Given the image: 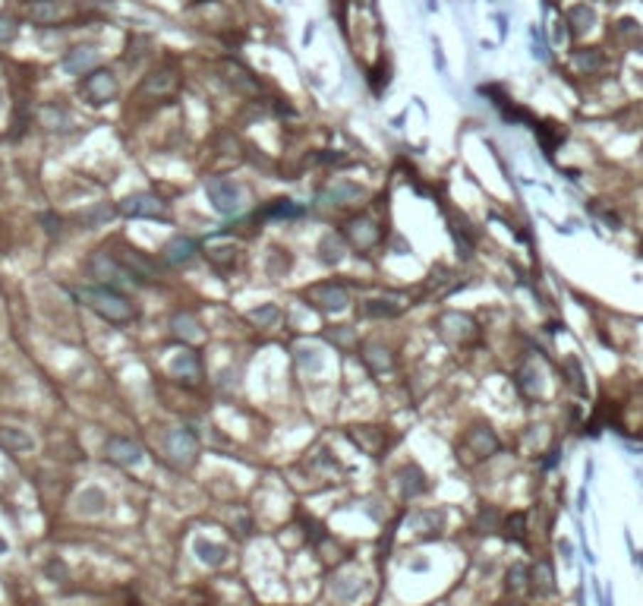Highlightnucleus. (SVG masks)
I'll return each mask as SVG.
<instances>
[{
	"instance_id": "obj_18",
	"label": "nucleus",
	"mask_w": 643,
	"mask_h": 606,
	"mask_svg": "<svg viewBox=\"0 0 643 606\" xmlns=\"http://www.w3.org/2000/svg\"><path fill=\"white\" fill-rule=\"evenodd\" d=\"M398 486H400V493H404V496L423 493V486H426V474H423L416 464L400 467V471H398Z\"/></svg>"
},
{
	"instance_id": "obj_3",
	"label": "nucleus",
	"mask_w": 643,
	"mask_h": 606,
	"mask_svg": "<svg viewBox=\"0 0 643 606\" xmlns=\"http://www.w3.org/2000/svg\"><path fill=\"white\" fill-rule=\"evenodd\" d=\"M117 211H120L123 218H164L167 202L155 193H133L117 202Z\"/></svg>"
},
{
	"instance_id": "obj_40",
	"label": "nucleus",
	"mask_w": 643,
	"mask_h": 606,
	"mask_svg": "<svg viewBox=\"0 0 643 606\" xmlns=\"http://www.w3.org/2000/svg\"><path fill=\"white\" fill-rule=\"evenodd\" d=\"M558 553H561L565 559H571V553H574V550H571V540L561 537V540H558Z\"/></svg>"
},
{
	"instance_id": "obj_26",
	"label": "nucleus",
	"mask_w": 643,
	"mask_h": 606,
	"mask_svg": "<svg viewBox=\"0 0 643 606\" xmlns=\"http://www.w3.org/2000/svg\"><path fill=\"white\" fill-rule=\"evenodd\" d=\"M593 23H596V13L590 10V6L577 4L574 10H571V32H577V35H580V32H587V28L593 26Z\"/></svg>"
},
{
	"instance_id": "obj_39",
	"label": "nucleus",
	"mask_w": 643,
	"mask_h": 606,
	"mask_svg": "<svg viewBox=\"0 0 643 606\" xmlns=\"http://www.w3.org/2000/svg\"><path fill=\"white\" fill-rule=\"evenodd\" d=\"M45 117H48V123H51V127H60V123H67V117H63L60 111H54V108H48Z\"/></svg>"
},
{
	"instance_id": "obj_25",
	"label": "nucleus",
	"mask_w": 643,
	"mask_h": 606,
	"mask_svg": "<svg viewBox=\"0 0 643 606\" xmlns=\"http://www.w3.org/2000/svg\"><path fill=\"white\" fill-rule=\"evenodd\" d=\"M517 385H521V392L527 398H533V395H539V392H543V379H539V373L530 367V363L521 370V379H517Z\"/></svg>"
},
{
	"instance_id": "obj_13",
	"label": "nucleus",
	"mask_w": 643,
	"mask_h": 606,
	"mask_svg": "<svg viewBox=\"0 0 643 606\" xmlns=\"http://www.w3.org/2000/svg\"><path fill=\"white\" fill-rule=\"evenodd\" d=\"M171 373L180 376V379H186V382H196V379L202 376V360H199V354H196V350H184V354H177V357L171 360Z\"/></svg>"
},
{
	"instance_id": "obj_17",
	"label": "nucleus",
	"mask_w": 643,
	"mask_h": 606,
	"mask_svg": "<svg viewBox=\"0 0 643 606\" xmlns=\"http://www.w3.org/2000/svg\"><path fill=\"white\" fill-rule=\"evenodd\" d=\"M193 553L196 556H199L202 562H206V565H224V562H228V546H218V543H211V540H206V537H199L193 543Z\"/></svg>"
},
{
	"instance_id": "obj_11",
	"label": "nucleus",
	"mask_w": 643,
	"mask_h": 606,
	"mask_svg": "<svg viewBox=\"0 0 643 606\" xmlns=\"http://www.w3.org/2000/svg\"><path fill=\"white\" fill-rule=\"evenodd\" d=\"M107 458H111L114 464H139L142 461V449H139L136 442L123 439V436H114V439L107 442Z\"/></svg>"
},
{
	"instance_id": "obj_35",
	"label": "nucleus",
	"mask_w": 643,
	"mask_h": 606,
	"mask_svg": "<svg viewBox=\"0 0 643 606\" xmlns=\"http://www.w3.org/2000/svg\"><path fill=\"white\" fill-rule=\"evenodd\" d=\"M527 581H530V572L524 565H514L508 572V587L511 590H521V587H527Z\"/></svg>"
},
{
	"instance_id": "obj_41",
	"label": "nucleus",
	"mask_w": 643,
	"mask_h": 606,
	"mask_svg": "<svg viewBox=\"0 0 643 606\" xmlns=\"http://www.w3.org/2000/svg\"><path fill=\"white\" fill-rule=\"evenodd\" d=\"M432 48H435V67L445 70V57H442V48H438V41H432Z\"/></svg>"
},
{
	"instance_id": "obj_15",
	"label": "nucleus",
	"mask_w": 643,
	"mask_h": 606,
	"mask_svg": "<svg viewBox=\"0 0 643 606\" xmlns=\"http://www.w3.org/2000/svg\"><path fill=\"white\" fill-rule=\"evenodd\" d=\"M193 256H196V244L189 237H171L164 244V262H171V266H184Z\"/></svg>"
},
{
	"instance_id": "obj_9",
	"label": "nucleus",
	"mask_w": 643,
	"mask_h": 606,
	"mask_svg": "<svg viewBox=\"0 0 643 606\" xmlns=\"http://www.w3.org/2000/svg\"><path fill=\"white\" fill-rule=\"evenodd\" d=\"M177 73L174 70H158L152 73V76H145V83L139 85V92L149 95V98H167V95L177 92Z\"/></svg>"
},
{
	"instance_id": "obj_24",
	"label": "nucleus",
	"mask_w": 643,
	"mask_h": 606,
	"mask_svg": "<svg viewBox=\"0 0 643 606\" xmlns=\"http://www.w3.org/2000/svg\"><path fill=\"white\" fill-rule=\"evenodd\" d=\"M442 524H445V515L442 512H432V508H426V512H420L413 518V531L416 534H423V531H442Z\"/></svg>"
},
{
	"instance_id": "obj_30",
	"label": "nucleus",
	"mask_w": 643,
	"mask_h": 606,
	"mask_svg": "<svg viewBox=\"0 0 643 606\" xmlns=\"http://www.w3.org/2000/svg\"><path fill=\"white\" fill-rule=\"evenodd\" d=\"M16 35H19V23L10 13H0V45H10Z\"/></svg>"
},
{
	"instance_id": "obj_28",
	"label": "nucleus",
	"mask_w": 643,
	"mask_h": 606,
	"mask_svg": "<svg viewBox=\"0 0 643 606\" xmlns=\"http://www.w3.org/2000/svg\"><path fill=\"white\" fill-rule=\"evenodd\" d=\"M294 357H297V363L299 367H306V370H319L322 367V354L312 345H299L297 350H294Z\"/></svg>"
},
{
	"instance_id": "obj_22",
	"label": "nucleus",
	"mask_w": 643,
	"mask_h": 606,
	"mask_svg": "<svg viewBox=\"0 0 643 606\" xmlns=\"http://www.w3.org/2000/svg\"><path fill=\"white\" fill-rule=\"evenodd\" d=\"M171 332L180 335V338H186V341H196L202 335V328H199V323H196L193 316H186V313H177V316L171 319Z\"/></svg>"
},
{
	"instance_id": "obj_23",
	"label": "nucleus",
	"mask_w": 643,
	"mask_h": 606,
	"mask_svg": "<svg viewBox=\"0 0 643 606\" xmlns=\"http://www.w3.org/2000/svg\"><path fill=\"white\" fill-rule=\"evenodd\" d=\"M341 256H344V244H341L338 237H322V244H319V259L325 262V266H334V262H341Z\"/></svg>"
},
{
	"instance_id": "obj_1",
	"label": "nucleus",
	"mask_w": 643,
	"mask_h": 606,
	"mask_svg": "<svg viewBox=\"0 0 643 606\" xmlns=\"http://www.w3.org/2000/svg\"><path fill=\"white\" fill-rule=\"evenodd\" d=\"M76 297H79V301H83L85 306H89L92 313L105 316L107 323H129V319L136 316V313H133V303H129L123 294L111 291V288H79Z\"/></svg>"
},
{
	"instance_id": "obj_2",
	"label": "nucleus",
	"mask_w": 643,
	"mask_h": 606,
	"mask_svg": "<svg viewBox=\"0 0 643 606\" xmlns=\"http://www.w3.org/2000/svg\"><path fill=\"white\" fill-rule=\"evenodd\" d=\"M206 196L211 202V209L221 211V215H237V211H243L246 206V193L240 184H233V180H224V177H215L206 184Z\"/></svg>"
},
{
	"instance_id": "obj_21",
	"label": "nucleus",
	"mask_w": 643,
	"mask_h": 606,
	"mask_svg": "<svg viewBox=\"0 0 643 606\" xmlns=\"http://www.w3.org/2000/svg\"><path fill=\"white\" fill-rule=\"evenodd\" d=\"M442 325H445V335H451V338H467V335H473V323H470V316H464V313H448Z\"/></svg>"
},
{
	"instance_id": "obj_6",
	"label": "nucleus",
	"mask_w": 643,
	"mask_h": 606,
	"mask_svg": "<svg viewBox=\"0 0 643 606\" xmlns=\"http://www.w3.org/2000/svg\"><path fill=\"white\" fill-rule=\"evenodd\" d=\"M117 262H123V268H127V272L133 275L136 281H145V275H149V278H155V272H158L155 262H152L149 256H142L139 250H133V246H127V244H123L120 253H117Z\"/></svg>"
},
{
	"instance_id": "obj_38",
	"label": "nucleus",
	"mask_w": 643,
	"mask_h": 606,
	"mask_svg": "<svg viewBox=\"0 0 643 606\" xmlns=\"http://www.w3.org/2000/svg\"><path fill=\"white\" fill-rule=\"evenodd\" d=\"M568 373H571V382H577V389H583V373H580V363L568 360Z\"/></svg>"
},
{
	"instance_id": "obj_42",
	"label": "nucleus",
	"mask_w": 643,
	"mask_h": 606,
	"mask_svg": "<svg viewBox=\"0 0 643 606\" xmlns=\"http://www.w3.org/2000/svg\"><path fill=\"white\" fill-rule=\"evenodd\" d=\"M0 553H6V540L4 537H0Z\"/></svg>"
},
{
	"instance_id": "obj_29",
	"label": "nucleus",
	"mask_w": 643,
	"mask_h": 606,
	"mask_svg": "<svg viewBox=\"0 0 643 606\" xmlns=\"http://www.w3.org/2000/svg\"><path fill=\"white\" fill-rule=\"evenodd\" d=\"M533 581H536V590H539V594H549V590L555 587V584H552V568L546 565V562H539V565L533 568Z\"/></svg>"
},
{
	"instance_id": "obj_8",
	"label": "nucleus",
	"mask_w": 643,
	"mask_h": 606,
	"mask_svg": "<svg viewBox=\"0 0 643 606\" xmlns=\"http://www.w3.org/2000/svg\"><path fill=\"white\" fill-rule=\"evenodd\" d=\"M322 199H325L328 206H354V202L366 199V187L354 184V180H338L334 187L325 189V196H322Z\"/></svg>"
},
{
	"instance_id": "obj_27",
	"label": "nucleus",
	"mask_w": 643,
	"mask_h": 606,
	"mask_svg": "<svg viewBox=\"0 0 643 606\" xmlns=\"http://www.w3.org/2000/svg\"><path fill=\"white\" fill-rule=\"evenodd\" d=\"M250 319L255 325H265V328H272L277 319H281V310H277L275 303H262V306H255V310H250Z\"/></svg>"
},
{
	"instance_id": "obj_19",
	"label": "nucleus",
	"mask_w": 643,
	"mask_h": 606,
	"mask_svg": "<svg viewBox=\"0 0 643 606\" xmlns=\"http://www.w3.org/2000/svg\"><path fill=\"white\" fill-rule=\"evenodd\" d=\"M347 240H354L356 246H369L372 240H376V224H372V218H354V221L347 224Z\"/></svg>"
},
{
	"instance_id": "obj_37",
	"label": "nucleus",
	"mask_w": 643,
	"mask_h": 606,
	"mask_svg": "<svg viewBox=\"0 0 643 606\" xmlns=\"http://www.w3.org/2000/svg\"><path fill=\"white\" fill-rule=\"evenodd\" d=\"M233 253H237V246H215V250H211V259L215 262H230L233 259Z\"/></svg>"
},
{
	"instance_id": "obj_16",
	"label": "nucleus",
	"mask_w": 643,
	"mask_h": 606,
	"mask_svg": "<svg viewBox=\"0 0 643 606\" xmlns=\"http://www.w3.org/2000/svg\"><path fill=\"white\" fill-rule=\"evenodd\" d=\"M107 506V496L98 490V486H85L83 493L76 496V512L79 515H101Z\"/></svg>"
},
{
	"instance_id": "obj_5",
	"label": "nucleus",
	"mask_w": 643,
	"mask_h": 606,
	"mask_svg": "<svg viewBox=\"0 0 643 606\" xmlns=\"http://www.w3.org/2000/svg\"><path fill=\"white\" fill-rule=\"evenodd\" d=\"M164 449H167V458H171L177 467L193 464V458L199 455V445H196V439H193V433H189V429H174V433L167 436Z\"/></svg>"
},
{
	"instance_id": "obj_12",
	"label": "nucleus",
	"mask_w": 643,
	"mask_h": 606,
	"mask_svg": "<svg viewBox=\"0 0 643 606\" xmlns=\"http://www.w3.org/2000/svg\"><path fill=\"white\" fill-rule=\"evenodd\" d=\"M95 63H98V51L95 48H73L67 57H63V70L79 76V73H92Z\"/></svg>"
},
{
	"instance_id": "obj_4",
	"label": "nucleus",
	"mask_w": 643,
	"mask_h": 606,
	"mask_svg": "<svg viewBox=\"0 0 643 606\" xmlns=\"http://www.w3.org/2000/svg\"><path fill=\"white\" fill-rule=\"evenodd\" d=\"M83 95L89 98V105H107V101L117 98V76L107 67H98V70L85 73Z\"/></svg>"
},
{
	"instance_id": "obj_31",
	"label": "nucleus",
	"mask_w": 643,
	"mask_h": 606,
	"mask_svg": "<svg viewBox=\"0 0 643 606\" xmlns=\"http://www.w3.org/2000/svg\"><path fill=\"white\" fill-rule=\"evenodd\" d=\"M599 63H602V57L596 54V51H580V54L574 57V67L577 70H599Z\"/></svg>"
},
{
	"instance_id": "obj_32",
	"label": "nucleus",
	"mask_w": 643,
	"mask_h": 606,
	"mask_svg": "<svg viewBox=\"0 0 643 606\" xmlns=\"http://www.w3.org/2000/svg\"><path fill=\"white\" fill-rule=\"evenodd\" d=\"M369 367H376L378 373H385V370H391V357H388V350H382V348H369Z\"/></svg>"
},
{
	"instance_id": "obj_7",
	"label": "nucleus",
	"mask_w": 643,
	"mask_h": 606,
	"mask_svg": "<svg viewBox=\"0 0 643 606\" xmlns=\"http://www.w3.org/2000/svg\"><path fill=\"white\" fill-rule=\"evenodd\" d=\"M89 268H92L95 278L111 281V284H127V278H133V275H129L117 259L107 256V253H98V256H92L89 259Z\"/></svg>"
},
{
	"instance_id": "obj_14",
	"label": "nucleus",
	"mask_w": 643,
	"mask_h": 606,
	"mask_svg": "<svg viewBox=\"0 0 643 606\" xmlns=\"http://www.w3.org/2000/svg\"><path fill=\"white\" fill-rule=\"evenodd\" d=\"M0 449H6V451H13V455H19V451H32V449H35V439L26 433V429L0 427Z\"/></svg>"
},
{
	"instance_id": "obj_10",
	"label": "nucleus",
	"mask_w": 643,
	"mask_h": 606,
	"mask_svg": "<svg viewBox=\"0 0 643 606\" xmlns=\"http://www.w3.org/2000/svg\"><path fill=\"white\" fill-rule=\"evenodd\" d=\"M312 301H316V306L325 313H341L350 303V294L341 288V284H322V288L312 291Z\"/></svg>"
},
{
	"instance_id": "obj_34",
	"label": "nucleus",
	"mask_w": 643,
	"mask_h": 606,
	"mask_svg": "<svg viewBox=\"0 0 643 606\" xmlns=\"http://www.w3.org/2000/svg\"><path fill=\"white\" fill-rule=\"evenodd\" d=\"M398 313V306H394L391 301H369L366 303V316H394Z\"/></svg>"
},
{
	"instance_id": "obj_33",
	"label": "nucleus",
	"mask_w": 643,
	"mask_h": 606,
	"mask_svg": "<svg viewBox=\"0 0 643 606\" xmlns=\"http://www.w3.org/2000/svg\"><path fill=\"white\" fill-rule=\"evenodd\" d=\"M111 218H114V209H107V206H98V209L83 211V221L85 224H105V221H111Z\"/></svg>"
},
{
	"instance_id": "obj_36",
	"label": "nucleus",
	"mask_w": 643,
	"mask_h": 606,
	"mask_svg": "<svg viewBox=\"0 0 643 606\" xmlns=\"http://www.w3.org/2000/svg\"><path fill=\"white\" fill-rule=\"evenodd\" d=\"M521 528H527V518L524 515H511L508 518V531H511V537H524V531Z\"/></svg>"
},
{
	"instance_id": "obj_20",
	"label": "nucleus",
	"mask_w": 643,
	"mask_h": 606,
	"mask_svg": "<svg viewBox=\"0 0 643 606\" xmlns=\"http://www.w3.org/2000/svg\"><path fill=\"white\" fill-rule=\"evenodd\" d=\"M32 19L35 23H54V19H60L63 16V6H60V0H35L32 4Z\"/></svg>"
}]
</instances>
